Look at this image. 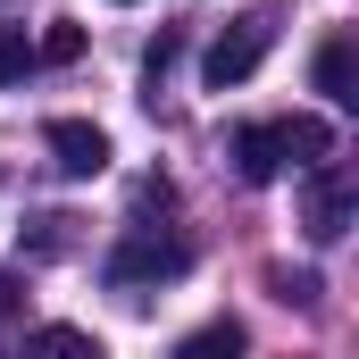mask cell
I'll list each match as a JSON object with an SVG mask.
<instances>
[{"mask_svg": "<svg viewBox=\"0 0 359 359\" xmlns=\"http://www.w3.org/2000/svg\"><path fill=\"white\" fill-rule=\"evenodd\" d=\"M334 151V126L326 117H268V126H234V168L243 184H276L284 168H309Z\"/></svg>", "mask_w": 359, "mask_h": 359, "instance_id": "6da1fadb", "label": "cell"}, {"mask_svg": "<svg viewBox=\"0 0 359 359\" xmlns=\"http://www.w3.org/2000/svg\"><path fill=\"white\" fill-rule=\"evenodd\" d=\"M276 50V8H243L217 42H209V59H201V76H209V92H234L259 76V59Z\"/></svg>", "mask_w": 359, "mask_h": 359, "instance_id": "7a4b0ae2", "label": "cell"}, {"mask_svg": "<svg viewBox=\"0 0 359 359\" xmlns=\"http://www.w3.org/2000/svg\"><path fill=\"white\" fill-rule=\"evenodd\" d=\"M192 268V243L184 234H159V226H134L117 251H109V284L117 292H142V284H176Z\"/></svg>", "mask_w": 359, "mask_h": 359, "instance_id": "3957f363", "label": "cell"}, {"mask_svg": "<svg viewBox=\"0 0 359 359\" xmlns=\"http://www.w3.org/2000/svg\"><path fill=\"white\" fill-rule=\"evenodd\" d=\"M351 209H359L351 168L309 159V184H301V226H309V243H343V234H351Z\"/></svg>", "mask_w": 359, "mask_h": 359, "instance_id": "277c9868", "label": "cell"}, {"mask_svg": "<svg viewBox=\"0 0 359 359\" xmlns=\"http://www.w3.org/2000/svg\"><path fill=\"white\" fill-rule=\"evenodd\" d=\"M42 142H50V168H59V176H76V184L109 168V134H100L92 117H50V126H42Z\"/></svg>", "mask_w": 359, "mask_h": 359, "instance_id": "5b68a950", "label": "cell"}, {"mask_svg": "<svg viewBox=\"0 0 359 359\" xmlns=\"http://www.w3.org/2000/svg\"><path fill=\"white\" fill-rule=\"evenodd\" d=\"M309 76H318V92H326L334 109H351V100H359V50H351V34H343V25L318 42V67H309Z\"/></svg>", "mask_w": 359, "mask_h": 359, "instance_id": "8992f818", "label": "cell"}, {"mask_svg": "<svg viewBox=\"0 0 359 359\" xmlns=\"http://www.w3.org/2000/svg\"><path fill=\"white\" fill-rule=\"evenodd\" d=\"M217 351H243V326L234 318H217V326H201V334L176 343V359H217Z\"/></svg>", "mask_w": 359, "mask_h": 359, "instance_id": "52a82bcc", "label": "cell"}, {"mask_svg": "<svg viewBox=\"0 0 359 359\" xmlns=\"http://www.w3.org/2000/svg\"><path fill=\"white\" fill-rule=\"evenodd\" d=\"M34 351H67V359H100V343H92L84 326H34Z\"/></svg>", "mask_w": 359, "mask_h": 359, "instance_id": "ba28073f", "label": "cell"}, {"mask_svg": "<svg viewBox=\"0 0 359 359\" xmlns=\"http://www.w3.org/2000/svg\"><path fill=\"white\" fill-rule=\"evenodd\" d=\"M25 76H34V42L17 25H0V84H25Z\"/></svg>", "mask_w": 359, "mask_h": 359, "instance_id": "9c48e42d", "label": "cell"}, {"mask_svg": "<svg viewBox=\"0 0 359 359\" xmlns=\"http://www.w3.org/2000/svg\"><path fill=\"white\" fill-rule=\"evenodd\" d=\"M34 59H50V67H67V59H84V25H50V34L34 42Z\"/></svg>", "mask_w": 359, "mask_h": 359, "instance_id": "30bf717a", "label": "cell"}, {"mask_svg": "<svg viewBox=\"0 0 359 359\" xmlns=\"http://www.w3.org/2000/svg\"><path fill=\"white\" fill-rule=\"evenodd\" d=\"M176 50H184V34H159V42H151V50H142V76H151V84H159V76H168V67H176Z\"/></svg>", "mask_w": 359, "mask_h": 359, "instance_id": "8fae6325", "label": "cell"}, {"mask_svg": "<svg viewBox=\"0 0 359 359\" xmlns=\"http://www.w3.org/2000/svg\"><path fill=\"white\" fill-rule=\"evenodd\" d=\"M67 226H76V217H42V226H34V251H42V259L67 251Z\"/></svg>", "mask_w": 359, "mask_h": 359, "instance_id": "7c38bea8", "label": "cell"}, {"mask_svg": "<svg viewBox=\"0 0 359 359\" xmlns=\"http://www.w3.org/2000/svg\"><path fill=\"white\" fill-rule=\"evenodd\" d=\"M276 301H301V309H309V301H318V276H284L276 268Z\"/></svg>", "mask_w": 359, "mask_h": 359, "instance_id": "4fadbf2b", "label": "cell"}, {"mask_svg": "<svg viewBox=\"0 0 359 359\" xmlns=\"http://www.w3.org/2000/svg\"><path fill=\"white\" fill-rule=\"evenodd\" d=\"M17 301H25V276H8V268H0V318H8Z\"/></svg>", "mask_w": 359, "mask_h": 359, "instance_id": "5bb4252c", "label": "cell"}, {"mask_svg": "<svg viewBox=\"0 0 359 359\" xmlns=\"http://www.w3.org/2000/svg\"><path fill=\"white\" fill-rule=\"evenodd\" d=\"M117 8H134V0H117Z\"/></svg>", "mask_w": 359, "mask_h": 359, "instance_id": "9a60e30c", "label": "cell"}]
</instances>
